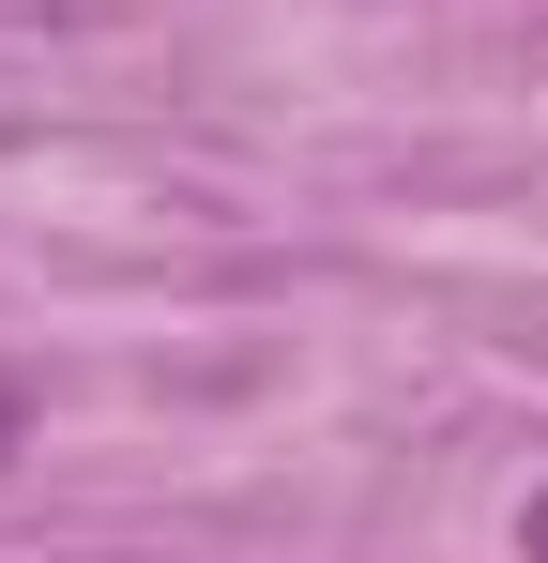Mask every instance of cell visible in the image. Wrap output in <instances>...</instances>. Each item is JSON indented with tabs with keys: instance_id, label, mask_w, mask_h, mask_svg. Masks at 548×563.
Listing matches in <instances>:
<instances>
[{
	"instance_id": "obj_1",
	"label": "cell",
	"mask_w": 548,
	"mask_h": 563,
	"mask_svg": "<svg viewBox=\"0 0 548 563\" xmlns=\"http://www.w3.org/2000/svg\"><path fill=\"white\" fill-rule=\"evenodd\" d=\"M15 442H31V380L0 366V457H15Z\"/></svg>"
},
{
	"instance_id": "obj_2",
	"label": "cell",
	"mask_w": 548,
	"mask_h": 563,
	"mask_svg": "<svg viewBox=\"0 0 548 563\" xmlns=\"http://www.w3.org/2000/svg\"><path fill=\"white\" fill-rule=\"evenodd\" d=\"M518 563H548V487H534V503H518Z\"/></svg>"
}]
</instances>
